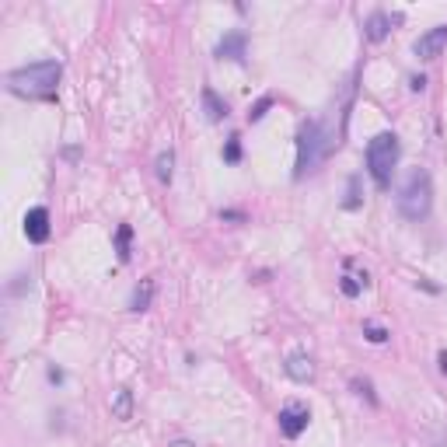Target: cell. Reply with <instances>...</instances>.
I'll use <instances>...</instances> for the list:
<instances>
[{
    "mask_svg": "<svg viewBox=\"0 0 447 447\" xmlns=\"http://www.w3.org/2000/svg\"><path fill=\"white\" fill-rule=\"evenodd\" d=\"M336 151V137L329 133V126L322 119H304L297 130V165H294V179L301 182L304 175L318 172L322 161Z\"/></svg>",
    "mask_w": 447,
    "mask_h": 447,
    "instance_id": "cell-2",
    "label": "cell"
},
{
    "mask_svg": "<svg viewBox=\"0 0 447 447\" xmlns=\"http://www.w3.org/2000/svg\"><path fill=\"white\" fill-rule=\"evenodd\" d=\"M60 77H63L60 60H35V63L14 67L7 74V91L14 98H28V101H56Z\"/></svg>",
    "mask_w": 447,
    "mask_h": 447,
    "instance_id": "cell-1",
    "label": "cell"
},
{
    "mask_svg": "<svg viewBox=\"0 0 447 447\" xmlns=\"http://www.w3.org/2000/svg\"><path fill=\"white\" fill-rule=\"evenodd\" d=\"M46 377H49L53 384H63V377H67V374H63L60 367H49V370H46Z\"/></svg>",
    "mask_w": 447,
    "mask_h": 447,
    "instance_id": "cell-22",
    "label": "cell"
},
{
    "mask_svg": "<svg viewBox=\"0 0 447 447\" xmlns=\"http://www.w3.org/2000/svg\"><path fill=\"white\" fill-rule=\"evenodd\" d=\"M130 245H133V227H130V224H119V227H115V256H119V263H122V266H126V263H130V256H133V248H130Z\"/></svg>",
    "mask_w": 447,
    "mask_h": 447,
    "instance_id": "cell-15",
    "label": "cell"
},
{
    "mask_svg": "<svg viewBox=\"0 0 447 447\" xmlns=\"http://www.w3.org/2000/svg\"><path fill=\"white\" fill-rule=\"evenodd\" d=\"M363 336H367V343L381 346V343H388V336H391V332H388V329H381V325H370V322H367V325H363Z\"/></svg>",
    "mask_w": 447,
    "mask_h": 447,
    "instance_id": "cell-21",
    "label": "cell"
},
{
    "mask_svg": "<svg viewBox=\"0 0 447 447\" xmlns=\"http://www.w3.org/2000/svg\"><path fill=\"white\" fill-rule=\"evenodd\" d=\"M213 56L217 60H231V63H245V56H248V32H241V28L224 32L220 42L213 46Z\"/></svg>",
    "mask_w": 447,
    "mask_h": 447,
    "instance_id": "cell-6",
    "label": "cell"
},
{
    "mask_svg": "<svg viewBox=\"0 0 447 447\" xmlns=\"http://www.w3.org/2000/svg\"><path fill=\"white\" fill-rule=\"evenodd\" d=\"M154 175H158L161 185H172V179H175V151H161V154H158Z\"/></svg>",
    "mask_w": 447,
    "mask_h": 447,
    "instance_id": "cell-14",
    "label": "cell"
},
{
    "mask_svg": "<svg viewBox=\"0 0 447 447\" xmlns=\"http://www.w3.org/2000/svg\"><path fill=\"white\" fill-rule=\"evenodd\" d=\"M199 98H203V112H206V119H210V122H224V119H227V112H231V108H227V101L210 88V84L199 91Z\"/></svg>",
    "mask_w": 447,
    "mask_h": 447,
    "instance_id": "cell-10",
    "label": "cell"
},
{
    "mask_svg": "<svg viewBox=\"0 0 447 447\" xmlns=\"http://www.w3.org/2000/svg\"><path fill=\"white\" fill-rule=\"evenodd\" d=\"M49 210L46 206H32L28 213H25V238L32 241V245H42V241H49Z\"/></svg>",
    "mask_w": 447,
    "mask_h": 447,
    "instance_id": "cell-8",
    "label": "cell"
},
{
    "mask_svg": "<svg viewBox=\"0 0 447 447\" xmlns=\"http://www.w3.org/2000/svg\"><path fill=\"white\" fill-rule=\"evenodd\" d=\"M409 88H413V91H423V88H427V77H423V74H420V77H409Z\"/></svg>",
    "mask_w": 447,
    "mask_h": 447,
    "instance_id": "cell-24",
    "label": "cell"
},
{
    "mask_svg": "<svg viewBox=\"0 0 447 447\" xmlns=\"http://www.w3.org/2000/svg\"><path fill=\"white\" fill-rule=\"evenodd\" d=\"M430 210H434V179H430L427 168H413L409 179L398 189V213L405 220L420 224V220L430 217Z\"/></svg>",
    "mask_w": 447,
    "mask_h": 447,
    "instance_id": "cell-4",
    "label": "cell"
},
{
    "mask_svg": "<svg viewBox=\"0 0 447 447\" xmlns=\"http://www.w3.org/2000/svg\"><path fill=\"white\" fill-rule=\"evenodd\" d=\"M154 290H158V283H154L151 276H147V279H140V283H137V290H133V297H130V311H137V315H140V311H147V308L154 304Z\"/></svg>",
    "mask_w": 447,
    "mask_h": 447,
    "instance_id": "cell-12",
    "label": "cell"
},
{
    "mask_svg": "<svg viewBox=\"0 0 447 447\" xmlns=\"http://www.w3.org/2000/svg\"><path fill=\"white\" fill-rule=\"evenodd\" d=\"M276 423H279V434H283L287 441H297V437L308 430V423H311V409L301 405V402H290V405L279 409Z\"/></svg>",
    "mask_w": 447,
    "mask_h": 447,
    "instance_id": "cell-5",
    "label": "cell"
},
{
    "mask_svg": "<svg viewBox=\"0 0 447 447\" xmlns=\"http://www.w3.org/2000/svg\"><path fill=\"white\" fill-rule=\"evenodd\" d=\"M437 360H441V374L447 377V350H441V357H437Z\"/></svg>",
    "mask_w": 447,
    "mask_h": 447,
    "instance_id": "cell-25",
    "label": "cell"
},
{
    "mask_svg": "<svg viewBox=\"0 0 447 447\" xmlns=\"http://www.w3.org/2000/svg\"><path fill=\"white\" fill-rule=\"evenodd\" d=\"M350 384H353V391H357L360 398H367L370 405H377V395H374V384H370L367 377H353Z\"/></svg>",
    "mask_w": 447,
    "mask_h": 447,
    "instance_id": "cell-19",
    "label": "cell"
},
{
    "mask_svg": "<svg viewBox=\"0 0 447 447\" xmlns=\"http://www.w3.org/2000/svg\"><path fill=\"white\" fill-rule=\"evenodd\" d=\"M363 196H360V175H350V185H346V199H343V210H360Z\"/></svg>",
    "mask_w": 447,
    "mask_h": 447,
    "instance_id": "cell-17",
    "label": "cell"
},
{
    "mask_svg": "<svg viewBox=\"0 0 447 447\" xmlns=\"http://www.w3.org/2000/svg\"><path fill=\"white\" fill-rule=\"evenodd\" d=\"M283 370H287V377L297 381V384H311V381H315V360L308 357V353H290L287 363H283Z\"/></svg>",
    "mask_w": 447,
    "mask_h": 447,
    "instance_id": "cell-9",
    "label": "cell"
},
{
    "mask_svg": "<svg viewBox=\"0 0 447 447\" xmlns=\"http://www.w3.org/2000/svg\"><path fill=\"white\" fill-rule=\"evenodd\" d=\"M444 49H447V25H434V28H427V32L413 42V53H416L420 60H437Z\"/></svg>",
    "mask_w": 447,
    "mask_h": 447,
    "instance_id": "cell-7",
    "label": "cell"
},
{
    "mask_svg": "<svg viewBox=\"0 0 447 447\" xmlns=\"http://www.w3.org/2000/svg\"><path fill=\"white\" fill-rule=\"evenodd\" d=\"M339 290H343L346 297H360L367 287L360 283V276H339Z\"/></svg>",
    "mask_w": 447,
    "mask_h": 447,
    "instance_id": "cell-20",
    "label": "cell"
},
{
    "mask_svg": "<svg viewBox=\"0 0 447 447\" xmlns=\"http://www.w3.org/2000/svg\"><path fill=\"white\" fill-rule=\"evenodd\" d=\"M112 416H115L119 423H130V420H133V391H130V388H119V391H115V398H112Z\"/></svg>",
    "mask_w": 447,
    "mask_h": 447,
    "instance_id": "cell-13",
    "label": "cell"
},
{
    "mask_svg": "<svg viewBox=\"0 0 447 447\" xmlns=\"http://www.w3.org/2000/svg\"><path fill=\"white\" fill-rule=\"evenodd\" d=\"M168 447H196V444H192V441H172Z\"/></svg>",
    "mask_w": 447,
    "mask_h": 447,
    "instance_id": "cell-26",
    "label": "cell"
},
{
    "mask_svg": "<svg viewBox=\"0 0 447 447\" xmlns=\"http://www.w3.org/2000/svg\"><path fill=\"white\" fill-rule=\"evenodd\" d=\"M269 108H272V94H263V98H259V101L248 108V122H263Z\"/></svg>",
    "mask_w": 447,
    "mask_h": 447,
    "instance_id": "cell-18",
    "label": "cell"
},
{
    "mask_svg": "<svg viewBox=\"0 0 447 447\" xmlns=\"http://www.w3.org/2000/svg\"><path fill=\"white\" fill-rule=\"evenodd\" d=\"M402 158V144L395 133H377L367 140V151H363V165H367V175L374 179L377 189H388L391 185V175H395V165Z\"/></svg>",
    "mask_w": 447,
    "mask_h": 447,
    "instance_id": "cell-3",
    "label": "cell"
},
{
    "mask_svg": "<svg viewBox=\"0 0 447 447\" xmlns=\"http://www.w3.org/2000/svg\"><path fill=\"white\" fill-rule=\"evenodd\" d=\"M220 220H245L241 210H220Z\"/></svg>",
    "mask_w": 447,
    "mask_h": 447,
    "instance_id": "cell-23",
    "label": "cell"
},
{
    "mask_svg": "<svg viewBox=\"0 0 447 447\" xmlns=\"http://www.w3.org/2000/svg\"><path fill=\"white\" fill-rule=\"evenodd\" d=\"M363 35H367V42H384V39L391 35V18H388L384 11H374V14L363 21Z\"/></svg>",
    "mask_w": 447,
    "mask_h": 447,
    "instance_id": "cell-11",
    "label": "cell"
},
{
    "mask_svg": "<svg viewBox=\"0 0 447 447\" xmlns=\"http://www.w3.org/2000/svg\"><path fill=\"white\" fill-rule=\"evenodd\" d=\"M220 158H224V165H241V137H238V133H234V137H227V144H224Z\"/></svg>",
    "mask_w": 447,
    "mask_h": 447,
    "instance_id": "cell-16",
    "label": "cell"
}]
</instances>
